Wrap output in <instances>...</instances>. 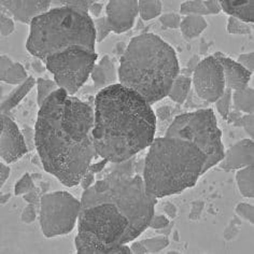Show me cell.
Instances as JSON below:
<instances>
[{"label":"cell","instance_id":"obj_1","mask_svg":"<svg viewBox=\"0 0 254 254\" xmlns=\"http://www.w3.org/2000/svg\"><path fill=\"white\" fill-rule=\"evenodd\" d=\"M93 107L67 94L53 92L39 107L35 144L43 169L67 188L80 184L82 177L98 157L92 130Z\"/></svg>","mask_w":254,"mask_h":254},{"label":"cell","instance_id":"obj_2","mask_svg":"<svg viewBox=\"0 0 254 254\" xmlns=\"http://www.w3.org/2000/svg\"><path fill=\"white\" fill-rule=\"evenodd\" d=\"M156 131V117L140 95L120 83L95 98L94 148L100 158L122 163L147 149Z\"/></svg>","mask_w":254,"mask_h":254},{"label":"cell","instance_id":"obj_3","mask_svg":"<svg viewBox=\"0 0 254 254\" xmlns=\"http://www.w3.org/2000/svg\"><path fill=\"white\" fill-rule=\"evenodd\" d=\"M180 67L176 51L154 34L132 38L121 57L119 83L153 105L167 97Z\"/></svg>","mask_w":254,"mask_h":254},{"label":"cell","instance_id":"obj_4","mask_svg":"<svg viewBox=\"0 0 254 254\" xmlns=\"http://www.w3.org/2000/svg\"><path fill=\"white\" fill-rule=\"evenodd\" d=\"M148 148L142 179L145 190L156 199L193 188L204 175L206 156L193 143L164 136L154 138Z\"/></svg>","mask_w":254,"mask_h":254},{"label":"cell","instance_id":"obj_5","mask_svg":"<svg viewBox=\"0 0 254 254\" xmlns=\"http://www.w3.org/2000/svg\"><path fill=\"white\" fill-rule=\"evenodd\" d=\"M113 166L103 177L108 182L105 193L97 194L93 188L84 190L81 198V208L96 202H112L129 222L126 244L134 241L148 228L154 215L157 199L151 196L144 188L142 177L137 173L134 157L122 163H111Z\"/></svg>","mask_w":254,"mask_h":254},{"label":"cell","instance_id":"obj_6","mask_svg":"<svg viewBox=\"0 0 254 254\" xmlns=\"http://www.w3.org/2000/svg\"><path fill=\"white\" fill-rule=\"evenodd\" d=\"M29 25L26 49L41 61L69 48L90 51L96 48L93 18L83 10L67 5L49 9L36 16Z\"/></svg>","mask_w":254,"mask_h":254},{"label":"cell","instance_id":"obj_7","mask_svg":"<svg viewBox=\"0 0 254 254\" xmlns=\"http://www.w3.org/2000/svg\"><path fill=\"white\" fill-rule=\"evenodd\" d=\"M77 223L78 254H131L126 244L129 222L112 202L81 208Z\"/></svg>","mask_w":254,"mask_h":254},{"label":"cell","instance_id":"obj_8","mask_svg":"<svg viewBox=\"0 0 254 254\" xmlns=\"http://www.w3.org/2000/svg\"><path fill=\"white\" fill-rule=\"evenodd\" d=\"M165 136L180 138L196 145L206 156L204 174L219 164L224 156L222 131L211 109H200L178 116Z\"/></svg>","mask_w":254,"mask_h":254},{"label":"cell","instance_id":"obj_9","mask_svg":"<svg viewBox=\"0 0 254 254\" xmlns=\"http://www.w3.org/2000/svg\"><path fill=\"white\" fill-rule=\"evenodd\" d=\"M97 57L96 51L69 48L47 56L43 62L53 74L57 86L73 96L90 77Z\"/></svg>","mask_w":254,"mask_h":254},{"label":"cell","instance_id":"obj_10","mask_svg":"<svg viewBox=\"0 0 254 254\" xmlns=\"http://www.w3.org/2000/svg\"><path fill=\"white\" fill-rule=\"evenodd\" d=\"M81 201L65 190L44 194L39 202V221L43 236L54 238L71 233L77 224Z\"/></svg>","mask_w":254,"mask_h":254},{"label":"cell","instance_id":"obj_11","mask_svg":"<svg viewBox=\"0 0 254 254\" xmlns=\"http://www.w3.org/2000/svg\"><path fill=\"white\" fill-rule=\"evenodd\" d=\"M192 82L200 99L215 103L225 90L224 69L217 57L211 55L200 61L194 70Z\"/></svg>","mask_w":254,"mask_h":254},{"label":"cell","instance_id":"obj_12","mask_svg":"<svg viewBox=\"0 0 254 254\" xmlns=\"http://www.w3.org/2000/svg\"><path fill=\"white\" fill-rule=\"evenodd\" d=\"M138 14V0H109L106 7L107 22L114 34L132 28Z\"/></svg>","mask_w":254,"mask_h":254},{"label":"cell","instance_id":"obj_13","mask_svg":"<svg viewBox=\"0 0 254 254\" xmlns=\"http://www.w3.org/2000/svg\"><path fill=\"white\" fill-rule=\"evenodd\" d=\"M27 152L22 130L9 116H4L3 128L0 134V157L7 164H12L21 160Z\"/></svg>","mask_w":254,"mask_h":254},{"label":"cell","instance_id":"obj_14","mask_svg":"<svg viewBox=\"0 0 254 254\" xmlns=\"http://www.w3.org/2000/svg\"><path fill=\"white\" fill-rule=\"evenodd\" d=\"M52 0H0V5L12 15V18L29 24L34 18L47 12Z\"/></svg>","mask_w":254,"mask_h":254},{"label":"cell","instance_id":"obj_15","mask_svg":"<svg viewBox=\"0 0 254 254\" xmlns=\"http://www.w3.org/2000/svg\"><path fill=\"white\" fill-rule=\"evenodd\" d=\"M253 139H243L224 152V156L219 162V165L222 169L230 171L250 166V165H253Z\"/></svg>","mask_w":254,"mask_h":254},{"label":"cell","instance_id":"obj_16","mask_svg":"<svg viewBox=\"0 0 254 254\" xmlns=\"http://www.w3.org/2000/svg\"><path fill=\"white\" fill-rule=\"evenodd\" d=\"M220 61L224 69L225 87L230 88L232 92L245 88L249 84L252 73L241 66L238 62L230 59L222 53L213 54Z\"/></svg>","mask_w":254,"mask_h":254},{"label":"cell","instance_id":"obj_17","mask_svg":"<svg viewBox=\"0 0 254 254\" xmlns=\"http://www.w3.org/2000/svg\"><path fill=\"white\" fill-rule=\"evenodd\" d=\"M90 77L94 86L98 90L116 84L118 81V70L109 55H105L98 63H95Z\"/></svg>","mask_w":254,"mask_h":254},{"label":"cell","instance_id":"obj_18","mask_svg":"<svg viewBox=\"0 0 254 254\" xmlns=\"http://www.w3.org/2000/svg\"><path fill=\"white\" fill-rule=\"evenodd\" d=\"M222 11L247 23L254 22L253 0H219Z\"/></svg>","mask_w":254,"mask_h":254},{"label":"cell","instance_id":"obj_19","mask_svg":"<svg viewBox=\"0 0 254 254\" xmlns=\"http://www.w3.org/2000/svg\"><path fill=\"white\" fill-rule=\"evenodd\" d=\"M36 85V79L34 77H30L25 80L23 83L16 85L15 90L12 92L9 96L5 98L1 104H0V111H1L4 116H9V113L12 109L21 103L23 98L33 90V87Z\"/></svg>","mask_w":254,"mask_h":254},{"label":"cell","instance_id":"obj_20","mask_svg":"<svg viewBox=\"0 0 254 254\" xmlns=\"http://www.w3.org/2000/svg\"><path fill=\"white\" fill-rule=\"evenodd\" d=\"M207 26L208 23L202 15H186L181 20L179 28L187 40H192L204 33Z\"/></svg>","mask_w":254,"mask_h":254},{"label":"cell","instance_id":"obj_21","mask_svg":"<svg viewBox=\"0 0 254 254\" xmlns=\"http://www.w3.org/2000/svg\"><path fill=\"white\" fill-rule=\"evenodd\" d=\"M190 85H192V79L186 77V75L178 74L170 86L167 97L177 104H183L187 100Z\"/></svg>","mask_w":254,"mask_h":254},{"label":"cell","instance_id":"obj_22","mask_svg":"<svg viewBox=\"0 0 254 254\" xmlns=\"http://www.w3.org/2000/svg\"><path fill=\"white\" fill-rule=\"evenodd\" d=\"M253 175L254 169L253 165L238 169L236 174V182L240 194L247 198L254 197V189H253Z\"/></svg>","mask_w":254,"mask_h":254},{"label":"cell","instance_id":"obj_23","mask_svg":"<svg viewBox=\"0 0 254 254\" xmlns=\"http://www.w3.org/2000/svg\"><path fill=\"white\" fill-rule=\"evenodd\" d=\"M253 97L254 91L253 88L249 86L241 88V90L238 91H234L232 93V100L235 108H236L238 111L244 113H253Z\"/></svg>","mask_w":254,"mask_h":254},{"label":"cell","instance_id":"obj_24","mask_svg":"<svg viewBox=\"0 0 254 254\" xmlns=\"http://www.w3.org/2000/svg\"><path fill=\"white\" fill-rule=\"evenodd\" d=\"M138 10L143 21L154 20L162 14V0H138Z\"/></svg>","mask_w":254,"mask_h":254},{"label":"cell","instance_id":"obj_25","mask_svg":"<svg viewBox=\"0 0 254 254\" xmlns=\"http://www.w3.org/2000/svg\"><path fill=\"white\" fill-rule=\"evenodd\" d=\"M28 78V73L26 69L20 63H12V65L9 67L4 74L2 82H5L7 84L11 85H18Z\"/></svg>","mask_w":254,"mask_h":254},{"label":"cell","instance_id":"obj_26","mask_svg":"<svg viewBox=\"0 0 254 254\" xmlns=\"http://www.w3.org/2000/svg\"><path fill=\"white\" fill-rule=\"evenodd\" d=\"M37 85V104L38 106H41L44 100H46L51 94L59 90L56 82L53 80L39 78L36 80Z\"/></svg>","mask_w":254,"mask_h":254},{"label":"cell","instance_id":"obj_27","mask_svg":"<svg viewBox=\"0 0 254 254\" xmlns=\"http://www.w3.org/2000/svg\"><path fill=\"white\" fill-rule=\"evenodd\" d=\"M250 24L251 23L241 21L238 17L230 16L227 21L226 29L228 31V34L231 35H238V36L250 35L252 34V26Z\"/></svg>","mask_w":254,"mask_h":254},{"label":"cell","instance_id":"obj_28","mask_svg":"<svg viewBox=\"0 0 254 254\" xmlns=\"http://www.w3.org/2000/svg\"><path fill=\"white\" fill-rule=\"evenodd\" d=\"M180 13L183 15H208L204 0H189L180 5Z\"/></svg>","mask_w":254,"mask_h":254},{"label":"cell","instance_id":"obj_29","mask_svg":"<svg viewBox=\"0 0 254 254\" xmlns=\"http://www.w3.org/2000/svg\"><path fill=\"white\" fill-rule=\"evenodd\" d=\"M142 244L148 250V253H158L168 247L169 239L166 236H156L142 240Z\"/></svg>","mask_w":254,"mask_h":254},{"label":"cell","instance_id":"obj_30","mask_svg":"<svg viewBox=\"0 0 254 254\" xmlns=\"http://www.w3.org/2000/svg\"><path fill=\"white\" fill-rule=\"evenodd\" d=\"M93 22H94L95 34H96V42L97 43L103 42L106 38L112 33L109 24L107 22V18L106 16H99L95 18V20H93Z\"/></svg>","mask_w":254,"mask_h":254},{"label":"cell","instance_id":"obj_31","mask_svg":"<svg viewBox=\"0 0 254 254\" xmlns=\"http://www.w3.org/2000/svg\"><path fill=\"white\" fill-rule=\"evenodd\" d=\"M232 91L230 88L225 87L224 93L222 96L215 101V107L220 113V116L223 118L224 120H226L230 116V108H231V101H232Z\"/></svg>","mask_w":254,"mask_h":254},{"label":"cell","instance_id":"obj_32","mask_svg":"<svg viewBox=\"0 0 254 254\" xmlns=\"http://www.w3.org/2000/svg\"><path fill=\"white\" fill-rule=\"evenodd\" d=\"M35 189H36V187H35V183L33 180V177H31L30 174L26 173V174H24L21 179L15 183L14 194L16 196L24 195Z\"/></svg>","mask_w":254,"mask_h":254},{"label":"cell","instance_id":"obj_33","mask_svg":"<svg viewBox=\"0 0 254 254\" xmlns=\"http://www.w3.org/2000/svg\"><path fill=\"white\" fill-rule=\"evenodd\" d=\"M15 24L12 17L8 16L4 12L0 13V35L2 37H9L14 33Z\"/></svg>","mask_w":254,"mask_h":254},{"label":"cell","instance_id":"obj_34","mask_svg":"<svg viewBox=\"0 0 254 254\" xmlns=\"http://www.w3.org/2000/svg\"><path fill=\"white\" fill-rule=\"evenodd\" d=\"M181 16L178 13H165L160 15V22L165 28L177 29L179 28L181 23Z\"/></svg>","mask_w":254,"mask_h":254},{"label":"cell","instance_id":"obj_35","mask_svg":"<svg viewBox=\"0 0 254 254\" xmlns=\"http://www.w3.org/2000/svg\"><path fill=\"white\" fill-rule=\"evenodd\" d=\"M236 213L240 218L247 220L249 223H254V207L250 204H246V202H240L236 206Z\"/></svg>","mask_w":254,"mask_h":254},{"label":"cell","instance_id":"obj_36","mask_svg":"<svg viewBox=\"0 0 254 254\" xmlns=\"http://www.w3.org/2000/svg\"><path fill=\"white\" fill-rule=\"evenodd\" d=\"M253 113H246L245 116L239 117L236 121H235V126H241L244 127L247 134L253 139Z\"/></svg>","mask_w":254,"mask_h":254},{"label":"cell","instance_id":"obj_37","mask_svg":"<svg viewBox=\"0 0 254 254\" xmlns=\"http://www.w3.org/2000/svg\"><path fill=\"white\" fill-rule=\"evenodd\" d=\"M11 174V169L7 165L3 163H0V189H1L5 181L8 180V178ZM10 194H1L0 193V204H5L10 198Z\"/></svg>","mask_w":254,"mask_h":254},{"label":"cell","instance_id":"obj_38","mask_svg":"<svg viewBox=\"0 0 254 254\" xmlns=\"http://www.w3.org/2000/svg\"><path fill=\"white\" fill-rule=\"evenodd\" d=\"M37 207L38 206L33 204H28V206L25 207L21 215L22 222H24V223L26 224L33 223V222L37 219Z\"/></svg>","mask_w":254,"mask_h":254},{"label":"cell","instance_id":"obj_39","mask_svg":"<svg viewBox=\"0 0 254 254\" xmlns=\"http://www.w3.org/2000/svg\"><path fill=\"white\" fill-rule=\"evenodd\" d=\"M169 225V220L165 215H153L149 222L150 228L153 230H164Z\"/></svg>","mask_w":254,"mask_h":254},{"label":"cell","instance_id":"obj_40","mask_svg":"<svg viewBox=\"0 0 254 254\" xmlns=\"http://www.w3.org/2000/svg\"><path fill=\"white\" fill-rule=\"evenodd\" d=\"M237 62L240 64L241 66H244L248 71L253 73V71H254V53L253 52L239 55Z\"/></svg>","mask_w":254,"mask_h":254},{"label":"cell","instance_id":"obj_41","mask_svg":"<svg viewBox=\"0 0 254 254\" xmlns=\"http://www.w3.org/2000/svg\"><path fill=\"white\" fill-rule=\"evenodd\" d=\"M22 134L24 137V140L26 142L27 149L28 151H31L36 149V144H35V130H33L30 127H24V129L22 130Z\"/></svg>","mask_w":254,"mask_h":254},{"label":"cell","instance_id":"obj_42","mask_svg":"<svg viewBox=\"0 0 254 254\" xmlns=\"http://www.w3.org/2000/svg\"><path fill=\"white\" fill-rule=\"evenodd\" d=\"M208 15H217L222 11L219 0H204Z\"/></svg>","mask_w":254,"mask_h":254},{"label":"cell","instance_id":"obj_43","mask_svg":"<svg viewBox=\"0 0 254 254\" xmlns=\"http://www.w3.org/2000/svg\"><path fill=\"white\" fill-rule=\"evenodd\" d=\"M12 60L7 55H0V81H3L4 74L12 65Z\"/></svg>","mask_w":254,"mask_h":254},{"label":"cell","instance_id":"obj_44","mask_svg":"<svg viewBox=\"0 0 254 254\" xmlns=\"http://www.w3.org/2000/svg\"><path fill=\"white\" fill-rule=\"evenodd\" d=\"M95 181H96L95 180V174H93L90 170H86V173L83 175V177H82L80 184H81L82 189L86 190L88 188H91L95 183Z\"/></svg>","mask_w":254,"mask_h":254},{"label":"cell","instance_id":"obj_45","mask_svg":"<svg viewBox=\"0 0 254 254\" xmlns=\"http://www.w3.org/2000/svg\"><path fill=\"white\" fill-rule=\"evenodd\" d=\"M109 164V161L106 160V158H101L100 162H97V163H94V164H90V166H88L87 170L92 171L93 174H100L103 173V170L106 168L107 165Z\"/></svg>","mask_w":254,"mask_h":254},{"label":"cell","instance_id":"obj_46","mask_svg":"<svg viewBox=\"0 0 254 254\" xmlns=\"http://www.w3.org/2000/svg\"><path fill=\"white\" fill-rule=\"evenodd\" d=\"M103 7L104 5L101 4L98 1H90V4H88V14L91 16H94L95 18L99 17L101 12H103Z\"/></svg>","mask_w":254,"mask_h":254},{"label":"cell","instance_id":"obj_47","mask_svg":"<svg viewBox=\"0 0 254 254\" xmlns=\"http://www.w3.org/2000/svg\"><path fill=\"white\" fill-rule=\"evenodd\" d=\"M24 199L26 200L28 204H33V205H36V206H39V202H40V198L39 196H38V193H37V190H30V192L24 194L23 195Z\"/></svg>","mask_w":254,"mask_h":254},{"label":"cell","instance_id":"obj_48","mask_svg":"<svg viewBox=\"0 0 254 254\" xmlns=\"http://www.w3.org/2000/svg\"><path fill=\"white\" fill-rule=\"evenodd\" d=\"M129 248H130L131 253L134 254H148V250L145 249L142 241H136V243H132Z\"/></svg>","mask_w":254,"mask_h":254},{"label":"cell","instance_id":"obj_49","mask_svg":"<svg viewBox=\"0 0 254 254\" xmlns=\"http://www.w3.org/2000/svg\"><path fill=\"white\" fill-rule=\"evenodd\" d=\"M164 211L169 218L175 219L177 215V207L174 204H171V202H166L164 206Z\"/></svg>","mask_w":254,"mask_h":254},{"label":"cell","instance_id":"obj_50","mask_svg":"<svg viewBox=\"0 0 254 254\" xmlns=\"http://www.w3.org/2000/svg\"><path fill=\"white\" fill-rule=\"evenodd\" d=\"M3 122H4V114L0 111V134H1L3 128Z\"/></svg>","mask_w":254,"mask_h":254},{"label":"cell","instance_id":"obj_51","mask_svg":"<svg viewBox=\"0 0 254 254\" xmlns=\"http://www.w3.org/2000/svg\"><path fill=\"white\" fill-rule=\"evenodd\" d=\"M167 253L168 254H174V253L175 254H179V252H177V251H170V252H167Z\"/></svg>","mask_w":254,"mask_h":254},{"label":"cell","instance_id":"obj_52","mask_svg":"<svg viewBox=\"0 0 254 254\" xmlns=\"http://www.w3.org/2000/svg\"><path fill=\"white\" fill-rule=\"evenodd\" d=\"M3 10H4V9L1 7V5H0V13H1V12H3Z\"/></svg>","mask_w":254,"mask_h":254},{"label":"cell","instance_id":"obj_53","mask_svg":"<svg viewBox=\"0 0 254 254\" xmlns=\"http://www.w3.org/2000/svg\"><path fill=\"white\" fill-rule=\"evenodd\" d=\"M91 1H99V0H91Z\"/></svg>","mask_w":254,"mask_h":254}]
</instances>
